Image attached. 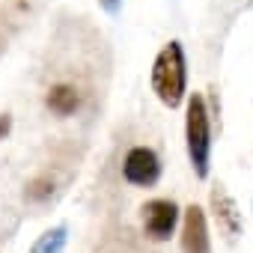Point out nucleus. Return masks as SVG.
Listing matches in <instances>:
<instances>
[{
  "instance_id": "f257e3e1",
  "label": "nucleus",
  "mask_w": 253,
  "mask_h": 253,
  "mask_svg": "<svg viewBox=\"0 0 253 253\" xmlns=\"http://www.w3.org/2000/svg\"><path fill=\"white\" fill-rule=\"evenodd\" d=\"M152 92L158 95V101L170 110L182 107L188 98V63H185V48L182 42H167L155 63H152V75H149Z\"/></svg>"
},
{
  "instance_id": "f03ea898",
  "label": "nucleus",
  "mask_w": 253,
  "mask_h": 253,
  "mask_svg": "<svg viewBox=\"0 0 253 253\" xmlns=\"http://www.w3.org/2000/svg\"><path fill=\"white\" fill-rule=\"evenodd\" d=\"M185 146H188V158H191L194 176L197 179H209V170H211V116H209V104H206L203 92H191L188 95Z\"/></svg>"
},
{
  "instance_id": "7ed1b4c3",
  "label": "nucleus",
  "mask_w": 253,
  "mask_h": 253,
  "mask_svg": "<svg viewBox=\"0 0 253 253\" xmlns=\"http://www.w3.org/2000/svg\"><path fill=\"white\" fill-rule=\"evenodd\" d=\"M182 220V209L173 203V200H149L143 209H140V223H143V235L152 238V241H170L176 226Z\"/></svg>"
},
{
  "instance_id": "20e7f679",
  "label": "nucleus",
  "mask_w": 253,
  "mask_h": 253,
  "mask_svg": "<svg viewBox=\"0 0 253 253\" xmlns=\"http://www.w3.org/2000/svg\"><path fill=\"white\" fill-rule=\"evenodd\" d=\"M122 179L131 188H152L161 179V158L152 146H131L122 158Z\"/></svg>"
},
{
  "instance_id": "39448f33",
  "label": "nucleus",
  "mask_w": 253,
  "mask_h": 253,
  "mask_svg": "<svg viewBox=\"0 0 253 253\" xmlns=\"http://www.w3.org/2000/svg\"><path fill=\"white\" fill-rule=\"evenodd\" d=\"M182 253H211V235H209V220L206 211L191 203L182 211Z\"/></svg>"
},
{
  "instance_id": "423d86ee",
  "label": "nucleus",
  "mask_w": 253,
  "mask_h": 253,
  "mask_svg": "<svg viewBox=\"0 0 253 253\" xmlns=\"http://www.w3.org/2000/svg\"><path fill=\"white\" fill-rule=\"evenodd\" d=\"M209 203H211V214H214L217 229H220L229 241H235V238L241 235V211H238L235 200L226 194L223 185H214L211 194H209Z\"/></svg>"
},
{
  "instance_id": "0eeeda50",
  "label": "nucleus",
  "mask_w": 253,
  "mask_h": 253,
  "mask_svg": "<svg viewBox=\"0 0 253 253\" xmlns=\"http://www.w3.org/2000/svg\"><path fill=\"white\" fill-rule=\"evenodd\" d=\"M81 104H84V92L72 81H54L45 89V107H48V113H54L60 119L75 116L81 110Z\"/></svg>"
},
{
  "instance_id": "6e6552de",
  "label": "nucleus",
  "mask_w": 253,
  "mask_h": 253,
  "mask_svg": "<svg viewBox=\"0 0 253 253\" xmlns=\"http://www.w3.org/2000/svg\"><path fill=\"white\" fill-rule=\"evenodd\" d=\"M66 244H69V226H66V223H60V226H54V229L42 232V235L33 241V247H30L27 253H63V250H66Z\"/></svg>"
},
{
  "instance_id": "1a4fd4ad",
  "label": "nucleus",
  "mask_w": 253,
  "mask_h": 253,
  "mask_svg": "<svg viewBox=\"0 0 253 253\" xmlns=\"http://www.w3.org/2000/svg\"><path fill=\"white\" fill-rule=\"evenodd\" d=\"M51 194H54V179H51V176H36V179L27 185V191H24V197H27L30 203H45Z\"/></svg>"
},
{
  "instance_id": "9d476101",
  "label": "nucleus",
  "mask_w": 253,
  "mask_h": 253,
  "mask_svg": "<svg viewBox=\"0 0 253 253\" xmlns=\"http://www.w3.org/2000/svg\"><path fill=\"white\" fill-rule=\"evenodd\" d=\"M12 131V116L9 113H0V140H6Z\"/></svg>"
},
{
  "instance_id": "9b49d317",
  "label": "nucleus",
  "mask_w": 253,
  "mask_h": 253,
  "mask_svg": "<svg viewBox=\"0 0 253 253\" xmlns=\"http://www.w3.org/2000/svg\"><path fill=\"white\" fill-rule=\"evenodd\" d=\"M101 3V9L107 12V15H116L119 9H122V0H98Z\"/></svg>"
}]
</instances>
